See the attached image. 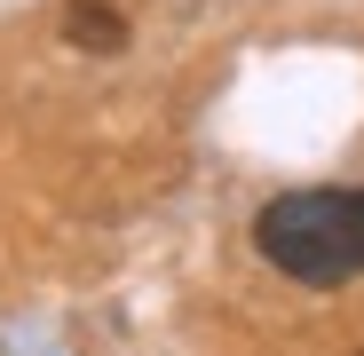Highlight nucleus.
I'll list each match as a JSON object with an SVG mask.
<instances>
[{"instance_id":"1","label":"nucleus","mask_w":364,"mask_h":356,"mask_svg":"<svg viewBox=\"0 0 364 356\" xmlns=\"http://www.w3.org/2000/svg\"><path fill=\"white\" fill-rule=\"evenodd\" d=\"M254 246L293 285H348L364 277V190H285L262 206Z\"/></svg>"},{"instance_id":"2","label":"nucleus","mask_w":364,"mask_h":356,"mask_svg":"<svg viewBox=\"0 0 364 356\" xmlns=\"http://www.w3.org/2000/svg\"><path fill=\"white\" fill-rule=\"evenodd\" d=\"M64 40L87 48V55H119V48H127V16L103 9V0H72V9H64Z\"/></svg>"},{"instance_id":"3","label":"nucleus","mask_w":364,"mask_h":356,"mask_svg":"<svg viewBox=\"0 0 364 356\" xmlns=\"http://www.w3.org/2000/svg\"><path fill=\"white\" fill-rule=\"evenodd\" d=\"M356 356H364V348H356Z\"/></svg>"}]
</instances>
